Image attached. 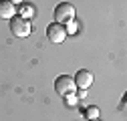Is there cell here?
<instances>
[{"mask_svg": "<svg viewBox=\"0 0 127 121\" xmlns=\"http://www.w3.org/2000/svg\"><path fill=\"white\" fill-rule=\"evenodd\" d=\"M10 30H12V34L14 36H18V38H26L30 32H32V26H30V22L22 16H12L10 18Z\"/></svg>", "mask_w": 127, "mask_h": 121, "instance_id": "1", "label": "cell"}, {"mask_svg": "<svg viewBox=\"0 0 127 121\" xmlns=\"http://www.w3.org/2000/svg\"><path fill=\"white\" fill-rule=\"evenodd\" d=\"M10 2H12V4H14V6H16V4H18V6H20V4H22V0H10Z\"/></svg>", "mask_w": 127, "mask_h": 121, "instance_id": "10", "label": "cell"}, {"mask_svg": "<svg viewBox=\"0 0 127 121\" xmlns=\"http://www.w3.org/2000/svg\"><path fill=\"white\" fill-rule=\"evenodd\" d=\"M89 121H103V119H99V117H97V119H89Z\"/></svg>", "mask_w": 127, "mask_h": 121, "instance_id": "11", "label": "cell"}, {"mask_svg": "<svg viewBox=\"0 0 127 121\" xmlns=\"http://www.w3.org/2000/svg\"><path fill=\"white\" fill-rule=\"evenodd\" d=\"M46 38H49L51 42H55V44H61L63 40L67 38V30H65V26L59 24V22L49 24V26H46Z\"/></svg>", "mask_w": 127, "mask_h": 121, "instance_id": "4", "label": "cell"}, {"mask_svg": "<svg viewBox=\"0 0 127 121\" xmlns=\"http://www.w3.org/2000/svg\"><path fill=\"white\" fill-rule=\"evenodd\" d=\"M85 115L89 119H97L99 117V107H97V105H89V107L85 109Z\"/></svg>", "mask_w": 127, "mask_h": 121, "instance_id": "9", "label": "cell"}, {"mask_svg": "<svg viewBox=\"0 0 127 121\" xmlns=\"http://www.w3.org/2000/svg\"><path fill=\"white\" fill-rule=\"evenodd\" d=\"M71 20H75V6L69 4V2H61L55 8V22H59V24L65 26Z\"/></svg>", "mask_w": 127, "mask_h": 121, "instance_id": "3", "label": "cell"}, {"mask_svg": "<svg viewBox=\"0 0 127 121\" xmlns=\"http://www.w3.org/2000/svg\"><path fill=\"white\" fill-rule=\"evenodd\" d=\"M12 16H16V6L10 0H0V18L10 20Z\"/></svg>", "mask_w": 127, "mask_h": 121, "instance_id": "6", "label": "cell"}, {"mask_svg": "<svg viewBox=\"0 0 127 121\" xmlns=\"http://www.w3.org/2000/svg\"><path fill=\"white\" fill-rule=\"evenodd\" d=\"M73 81H75V85H77V89H83V91H87L91 85H93V73L91 71H87V69H81V71H77V75L73 77Z\"/></svg>", "mask_w": 127, "mask_h": 121, "instance_id": "5", "label": "cell"}, {"mask_svg": "<svg viewBox=\"0 0 127 121\" xmlns=\"http://www.w3.org/2000/svg\"><path fill=\"white\" fill-rule=\"evenodd\" d=\"M18 12H20L18 16H22V18H26V20H28L30 16H34V12H36V10H34V6H32V4H24V2H22V4L18 6Z\"/></svg>", "mask_w": 127, "mask_h": 121, "instance_id": "7", "label": "cell"}, {"mask_svg": "<svg viewBox=\"0 0 127 121\" xmlns=\"http://www.w3.org/2000/svg\"><path fill=\"white\" fill-rule=\"evenodd\" d=\"M79 28H81V24H79L77 20H71V22H67V24H65L67 36H69V34H77V32H79Z\"/></svg>", "mask_w": 127, "mask_h": 121, "instance_id": "8", "label": "cell"}, {"mask_svg": "<svg viewBox=\"0 0 127 121\" xmlns=\"http://www.w3.org/2000/svg\"><path fill=\"white\" fill-rule=\"evenodd\" d=\"M55 91L61 97H69L77 91V85H75L73 77H69V75H59L57 81H55Z\"/></svg>", "mask_w": 127, "mask_h": 121, "instance_id": "2", "label": "cell"}]
</instances>
